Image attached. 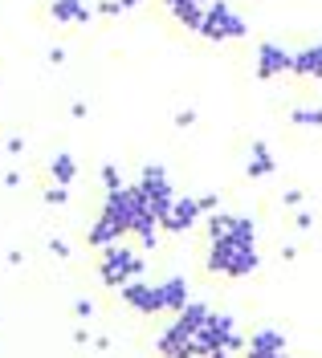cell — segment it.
<instances>
[{
    "instance_id": "1",
    "label": "cell",
    "mask_w": 322,
    "mask_h": 358,
    "mask_svg": "<svg viewBox=\"0 0 322 358\" xmlns=\"http://www.w3.org/2000/svg\"><path fill=\"white\" fill-rule=\"evenodd\" d=\"M204 268L212 277H225V281H245L261 268V252L249 241H208Z\"/></svg>"
},
{
    "instance_id": "2",
    "label": "cell",
    "mask_w": 322,
    "mask_h": 358,
    "mask_svg": "<svg viewBox=\"0 0 322 358\" xmlns=\"http://www.w3.org/2000/svg\"><path fill=\"white\" fill-rule=\"evenodd\" d=\"M143 268H147L143 248H131L127 241H115V245L98 248V277H102V285H106V289L118 293L122 285L139 281V277H143Z\"/></svg>"
},
{
    "instance_id": "3",
    "label": "cell",
    "mask_w": 322,
    "mask_h": 358,
    "mask_svg": "<svg viewBox=\"0 0 322 358\" xmlns=\"http://www.w3.org/2000/svg\"><path fill=\"white\" fill-rule=\"evenodd\" d=\"M135 187L143 192L147 208H151L160 220L172 212V203L180 200V196H176V187H172V176H167V167H163V163H143V171H139V179H135Z\"/></svg>"
},
{
    "instance_id": "4",
    "label": "cell",
    "mask_w": 322,
    "mask_h": 358,
    "mask_svg": "<svg viewBox=\"0 0 322 358\" xmlns=\"http://www.w3.org/2000/svg\"><path fill=\"white\" fill-rule=\"evenodd\" d=\"M245 33H249V21L232 8L229 0H212V4H208L204 29H200L204 41H241Z\"/></svg>"
},
{
    "instance_id": "5",
    "label": "cell",
    "mask_w": 322,
    "mask_h": 358,
    "mask_svg": "<svg viewBox=\"0 0 322 358\" xmlns=\"http://www.w3.org/2000/svg\"><path fill=\"white\" fill-rule=\"evenodd\" d=\"M102 212H106V216H111V220L131 236V232H135V224H139V216L147 212V200H143V192H139L135 183H122V187H115V192H106Z\"/></svg>"
},
{
    "instance_id": "6",
    "label": "cell",
    "mask_w": 322,
    "mask_h": 358,
    "mask_svg": "<svg viewBox=\"0 0 322 358\" xmlns=\"http://www.w3.org/2000/svg\"><path fill=\"white\" fill-rule=\"evenodd\" d=\"M118 297H122V306H131L135 313H143V317H160V313H167V293H163V281H131V285H122L118 289Z\"/></svg>"
},
{
    "instance_id": "7",
    "label": "cell",
    "mask_w": 322,
    "mask_h": 358,
    "mask_svg": "<svg viewBox=\"0 0 322 358\" xmlns=\"http://www.w3.org/2000/svg\"><path fill=\"white\" fill-rule=\"evenodd\" d=\"M204 236L208 241H249L257 245V224L249 216H237V212H208L204 216Z\"/></svg>"
},
{
    "instance_id": "8",
    "label": "cell",
    "mask_w": 322,
    "mask_h": 358,
    "mask_svg": "<svg viewBox=\"0 0 322 358\" xmlns=\"http://www.w3.org/2000/svg\"><path fill=\"white\" fill-rule=\"evenodd\" d=\"M200 346H204V355L208 350H245V338L237 330V317L212 310V317H208L204 330H200Z\"/></svg>"
},
{
    "instance_id": "9",
    "label": "cell",
    "mask_w": 322,
    "mask_h": 358,
    "mask_svg": "<svg viewBox=\"0 0 322 358\" xmlns=\"http://www.w3.org/2000/svg\"><path fill=\"white\" fill-rule=\"evenodd\" d=\"M155 355L160 358H204V346H200V334H188L176 322L163 326L155 334Z\"/></svg>"
},
{
    "instance_id": "10",
    "label": "cell",
    "mask_w": 322,
    "mask_h": 358,
    "mask_svg": "<svg viewBox=\"0 0 322 358\" xmlns=\"http://www.w3.org/2000/svg\"><path fill=\"white\" fill-rule=\"evenodd\" d=\"M253 73L261 82H274L281 73H294V49L277 41H261L257 45V57H253Z\"/></svg>"
},
{
    "instance_id": "11",
    "label": "cell",
    "mask_w": 322,
    "mask_h": 358,
    "mask_svg": "<svg viewBox=\"0 0 322 358\" xmlns=\"http://www.w3.org/2000/svg\"><path fill=\"white\" fill-rule=\"evenodd\" d=\"M204 220V208H200V196H180V200L172 203V212L163 216V232H172V236H184L192 228H200Z\"/></svg>"
},
{
    "instance_id": "12",
    "label": "cell",
    "mask_w": 322,
    "mask_h": 358,
    "mask_svg": "<svg viewBox=\"0 0 322 358\" xmlns=\"http://www.w3.org/2000/svg\"><path fill=\"white\" fill-rule=\"evenodd\" d=\"M245 358H290L286 334L274 330V326H257L253 338L245 342Z\"/></svg>"
},
{
    "instance_id": "13",
    "label": "cell",
    "mask_w": 322,
    "mask_h": 358,
    "mask_svg": "<svg viewBox=\"0 0 322 358\" xmlns=\"http://www.w3.org/2000/svg\"><path fill=\"white\" fill-rule=\"evenodd\" d=\"M49 17L57 24H90L98 8H94V0H49Z\"/></svg>"
},
{
    "instance_id": "14",
    "label": "cell",
    "mask_w": 322,
    "mask_h": 358,
    "mask_svg": "<svg viewBox=\"0 0 322 358\" xmlns=\"http://www.w3.org/2000/svg\"><path fill=\"white\" fill-rule=\"evenodd\" d=\"M115 241H127V232H122L106 212H98V220L86 228V245L90 248H106V245H115Z\"/></svg>"
},
{
    "instance_id": "15",
    "label": "cell",
    "mask_w": 322,
    "mask_h": 358,
    "mask_svg": "<svg viewBox=\"0 0 322 358\" xmlns=\"http://www.w3.org/2000/svg\"><path fill=\"white\" fill-rule=\"evenodd\" d=\"M294 73L298 78H310V82H322V41L294 49Z\"/></svg>"
},
{
    "instance_id": "16",
    "label": "cell",
    "mask_w": 322,
    "mask_h": 358,
    "mask_svg": "<svg viewBox=\"0 0 322 358\" xmlns=\"http://www.w3.org/2000/svg\"><path fill=\"white\" fill-rule=\"evenodd\" d=\"M274 171H277V159H274V151H270V143H261V138H257L253 147H249L245 176H249V179H265V176H274Z\"/></svg>"
},
{
    "instance_id": "17",
    "label": "cell",
    "mask_w": 322,
    "mask_h": 358,
    "mask_svg": "<svg viewBox=\"0 0 322 358\" xmlns=\"http://www.w3.org/2000/svg\"><path fill=\"white\" fill-rule=\"evenodd\" d=\"M208 317H212V306H204V301H188L180 313H172V322H176L180 330H188V334H200Z\"/></svg>"
},
{
    "instance_id": "18",
    "label": "cell",
    "mask_w": 322,
    "mask_h": 358,
    "mask_svg": "<svg viewBox=\"0 0 322 358\" xmlns=\"http://www.w3.org/2000/svg\"><path fill=\"white\" fill-rule=\"evenodd\" d=\"M163 293H167V313H180L188 301H192V297H188V277L184 273L163 277Z\"/></svg>"
},
{
    "instance_id": "19",
    "label": "cell",
    "mask_w": 322,
    "mask_h": 358,
    "mask_svg": "<svg viewBox=\"0 0 322 358\" xmlns=\"http://www.w3.org/2000/svg\"><path fill=\"white\" fill-rule=\"evenodd\" d=\"M49 176H53V183H74L78 179V159L69 155V151H57V155H49Z\"/></svg>"
},
{
    "instance_id": "20",
    "label": "cell",
    "mask_w": 322,
    "mask_h": 358,
    "mask_svg": "<svg viewBox=\"0 0 322 358\" xmlns=\"http://www.w3.org/2000/svg\"><path fill=\"white\" fill-rule=\"evenodd\" d=\"M290 122L294 127H306V131H322V106H294L290 110Z\"/></svg>"
},
{
    "instance_id": "21",
    "label": "cell",
    "mask_w": 322,
    "mask_h": 358,
    "mask_svg": "<svg viewBox=\"0 0 322 358\" xmlns=\"http://www.w3.org/2000/svg\"><path fill=\"white\" fill-rule=\"evenodd\" d=\"M98 176H102V187H106V192L122 187V176H118V167H115V163H102V171H98Z\"/></svg>"
},
{
    "instance_id": "22",
    "label": "cell",
    "mask_w": 322,
    "mask_h": 358,
    "mask_svg": "<svg viewBox=\"0 0 322 358\" xmlns=\"http://www.w3.org/2000/svg\"><path fill=\"white\" fill-rule=\"evenodd\" d=\"M46 203H53V208L69 203V187H66V183H53V187H46Z\"/></svg>"
},
{
    "instance_id": "23",
    "label": "cell",
    "mask_w": 322,
    "mask_h": 358,
    "mask_svg": "<svg viewBox=\"0 0 322 358\" xmlns=\"http://www.w3.org/2000/svg\"><path fill=\"white\" fill-rule=\"evenodd\" d=\"M94 8H98V17H118V13H127V8H122L118 0H98Z\"/></svg>"
},
{
    "instance_id": "24",
    "label": "cell",
    "mask_w": 322,
    "mask_h": 358,
    "mask_svg": "<svg viewBox=\"0 0 322 358\" xmlns=\"http://www.w3.org/2000/svg\"><path fill=\"white\" fill-rule=\"evenodd\" d=\"M49 252H53V257H62V261H69V245L62 241V236H49Z\"/></svg>"
},
{
    "instance_id": "25",
    "label": "cell",
    "mask_w": 322,
    "mask_h": 358,
    "mask_svg": "<svg viewBox=\"0 0 322 358\" xmlns=\"http://www.w3.org/2000/svg\"><path fill=\"white\" fill-rule=\"evenodd\" d=\"M200 208H204V216H208V212H216V208H220L216 192H200Z\"/></svg>"
},
{
    "instance_id": "26",
    "label": "cell",
    "mask_w": 322,
    "mask_h": 358,
    "mask_svg": "<svg viewBox=\"0 0 322 358\" xmlns=\"http://www.w3.org/2000/svg\"><path fill=\"white\" fill-rule=\"evenodd\" d=\"M302 200H306V196H302L298 187H290V192H286V196H281V203H286V208H298Z\"/></svg>"
},
{
    "instance_id": "27",
    "label": "cell",
    "mask_w": 322,
    "mask_h": 358,
    "mask_svg": "<svg viewBox=\"0 0 322 358\" xmlns=\"http://www.w3.org/2000/svg\"><path fill=\"white\" fill-rule=\"evenodd\" d=\"M74 313H78V317H94V306L86 297H78V301H74Z\"/></svg>"
},
{
    "instance_id": "28",
    "label": "cell",
    "mask_w": 322,
    "mask_h": 358,
    "mask_svg": "<svg viewBox=\"0 0 322 358\" xmlns=\"http://www.w3.org/2000/svg\"><path fill=\"white\" fill-rule=\"evenodd\" d=\"M192 122H196V110H180L176 114V127H180V131H188Z\"/></svg>"
},
{
    "instance_id": "29",
    "label": "cell",
    "mask_w": 322,
    "mask_h": 358,
    "mask_svg": "<svg viewBox=\"0 0 322 358\" xmlns=\"http://www.w3.org/2000/svg\"><path fill=\"white\" fill-rule=\"evenodd\" d=\"M184 4H212V0H163L167 13H172V8H184Z\"/></svg>"
},
{
    "instance_id": "30",
    "label": "cell",
    "mask_w": 322,
    "mask_h": 358,
    "mask_svg": "<svg viewBox=\"0 0 322 358\" xmlns=\"http://www.w3.org/2000/svg\"><path fill=\"white\" fill-rule=\"evenodd\" d=\"M294 224H298V232H310V224H314V216H310V212H298V220H294Z\"/></svg>"
},
{
    "instance_id": "31",
    "label": "cell",
    "mask_w": 322,
    "mask_h": 358,
    "mask_svg": "<svg viewBox=\"0 0 322 358\" xmlns=\"http://www.w3.org/2000/svg\"><path fill=\"white\" fill-rule=\"evenodd\" d=\"M232 355H237V350H208L204 358H232Z\"/></svg>"
}]
</instances>
